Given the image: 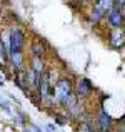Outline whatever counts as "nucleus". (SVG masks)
Returning a JSON list of instances; mask_svg holds the SVG:
<instances>
[{
  "label": "nucleus",
  "mask_w": 125,
  "mask_h": 132,
  "mask_svg": "<svg viewBox=\"0 0 125 132\" xmlns=\"http://www.w3.org/2000/svg\"><path fill=\"white\" fill-rule=\"evenodd\" d=\"M68 2H82V0H68Z\"/></svg>",
  "instance_id": "17"
},
{
  "label": "nucleus",
  "mask_w": 125,
  "mask_h": 132,
  "mask_svg": "<svg viewBox=\"0 0 125 132\" xmlns=\"http://www.w3.org/2000/svg\"><path fill=\"white\" fill-rule=\"evenodd\" d=\"M92 94V84L88 79H78L77 80V97L78 99H87Z\"/></svg>",
  "instance_id": "6"
},
{
  "label": "nucleus",
  "mask_w": 125,
  "mask_h": 132,
  "mask_svg": "<svg viewBox=\"0 0 125 132\" xmlns=\"http://www.w3.org/2000/svg\"><path fill=\"white\" fill-rule=\"evenodd\" d=\"M78 132H95V129H93L90 120L83 119V120H80V124H78Z\"/></svg>",
  "instance_id": "11"
},
{
  "label": "nucleus",
  "mask_w": 125,
  "mask_h": 132,
  "mask_svg": "<svg viewBox=\"0 0 125 132\" xmlns=\"http://www.w3.org/2000/svg\"><path fill=\"white\" fill-rule=\"evenodd\" d=\"M25 45V35L19 27L10 29V45H8V57L10 55L22 54V48Z\"/></svg>",
  "instance_id": "2"
},
{
  "label": "nucleus",
  "mask_w": 125,
  "mask_h": 132,
  "mask_svg": "<svg viewBox=\"0 0 125 132\" xmlns=\"http://www.w3.org/2000/svg\"><path fill=\"white\" fill-rule=\"evenodd\" d=\"M52 95L55 97V102H57V104L65 105V102H67V100L74 95L70 80H68V79H60V80L57 82V85H55V90H53V94H52Z\"/></svg>",
  "instance_id": "1"
},
{
  "label": "nucleus",
  "mask_w": 125,
  "mask_h": 132,
  "mask_svg": "<svg viewBox=\"0 0 125 132\" xmlns=\"http://www.w3.org/2000/svg\"><path fill=\"white\" fill-rule=\"evenodd\" d=\"M110 45L113 48H120L125 45V30L120 27V29H112L110 32Z\"/></svg>",
  "instance_id": "5"
},
{
  "label": "nucleus",
  "mask_w": 125,
  "mask_h": 132,
  "mask_svg": "<svg viewBox=\"0 0 125 132\" xmlns=\"http://www.w3.org/2000/svg\"><path fill=\"white\" fill-rule=\"evenodd\" d=\"M33 70V74H35V79L37 82H40V79L43 77L45 74V65H43V60H42L40 57H32V67H30Z\"/></svg>",
  "instance_id": "8"
},
{
  "label": "nucleus",
  "mask_w": 125,
  "mask_h": 132,
  "mask_svg": "<svg viewBox=\"0 0 125 132\" xmlns=\"http://www.w3.org/2000/svg\"><path fill=\"white\" fill-rule=\"evenodd\" d=\"M15 85L19 89H22L23 92H25V95H30V90H29V75H27V70L25 69H19V70H15Z\"/></svg>",
  "instance_id": "4"
},
{
  "label": "nucleus",
  "mask_w": 125,
  "mask_h": 132,
  "mask_svg": "<svg viewBox=\"0 0 125 132\" xmlns=\"http://www.w3.org/2000/svg\"><path fill=\"white\" fill-rule=\"evenodd\" d=\"M103 17H107V15H105V13H103L97 5H93V9L90 10V13H88V20H90V23H99L100 20L103 19Z\"/></svg>",
  "instance_id": "9"
},
{
  "label": "nucleus",
  "mask_w": 125,
  "mask_h": 132,
  "mask_svg": "<svg viewBox=\"0 0 125 132\" xmlns=\"http://www.w3.org/2000/svg\"><path fill=\"white\" fill-rule=\"evenodd\" d=\"M7 48H5V45H3V42L0 40V69H3L5 67V64H7V59H8V54H7Z\"/></svg>",
  "instance_id": "12"
},
{
  "label": "nucleus",
  "mask_w": 125,
  "mask_h": 132,
  "mask_svg": "<svg viewBox=\"0 0 125 132\" xmlns=\"http://www.w3.org/2000/svg\"><path fill=\"white\" fill-rule=\"evenodd\" d=\"M0 85H3V75H0Z\"/></svg>",
  "instance_id": "16"
},
{
  "label": "nucleus",
  "mask_w": 125,
  "mask_h": 132,
  "mask_svg": "<svg viewBox=\"0 0 125 132\" xmlns=\"http://www.w3.org/2000/svg\"><path fill=\"white\" fill-rule=\"evenodd\" d=\"M107 20H109V25L112 27V29H120V27H122V20H123L122 9H120L119 5H115L107 13Z\"/></svg>",
  "instance_id": "3"
},
{
  "label": "nucleus",
  "mask_w": 125,
  "mask_h": 132,
  "mask_svg": "<svg viewBox=\"0 0 125 132\" xmlns=\"http://www.w3.org/2000/svg\"><path fill=\"white\" fill-rule=\"evenodd\" d=\"M47 130H48V132H57V126H53V124H48V126H47Z\"/></svg>",
  "instance_id": "13"
},
{
  "label": "nucleus",
  "mask_w": 125,
  "mask_h": 132,
  "mask_svg": "<svg viewBox=\"0 0 125 132\" xmlns=\"http://www.w3.org/2000/svg\"><path fill=\"white\" fill-rule=\"evenodd\" d=\"M95 120H97V126H99V129L102 130V132H109L110 127H112V117H110L109 114L105 112V110H100Z\"/></svg>",
  "instance_id": "7"
},
{
  "label": "nucleus",
  "mask_w": 125,
  "mask_h": 132,
  "mask_svg": "<svg viewBox=\"0 0 125 132\" xmlns=\"http://www.w3.org/2000/svg\"><path fill=\"white\" fill-rule=\"evenodd\" d=\"M43 54H45V47H43V42L42 40H33L32 42V55L33 57H43Z\"/></svg>",
  "instance_id": "10"
},
{
  "label": "nucleus",
  "mask_w": 125,
  "mask_h": 132,
  "mask_svg": "<svg viewBox=\"0 0 125 132\" xmlns=\"http://www.w3.org/2000/svg\"><path fill=\"white\" fill-rule=\"evenodd\" d=\"M117 5L122 9V7H125V0H117Z\"/></svg>",
  "instance_id": "15"
},
{
  "label": "nucleus",
  "mask_w": 125,
  "mask_h": 132,
  "mask_svg": "<svg viewBox=\"0 0 125 132\" xmlns=\"http://www.w3.org/2000/svg\"><path fill=\"white\" fill-rule=\"evenodd\" d=\"M30 130H32V132H42V129H40V127H37V126H32V127H30Z\"/></svg>",
  "instance_id": "14"
}]
</instances>
